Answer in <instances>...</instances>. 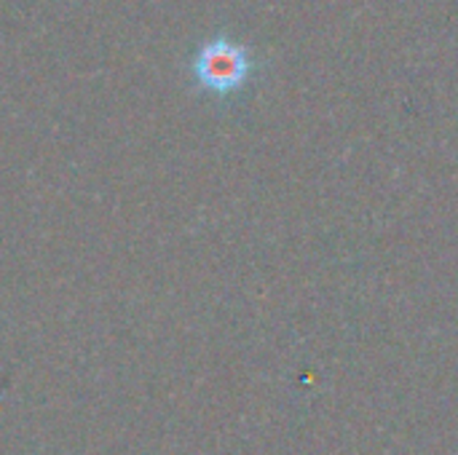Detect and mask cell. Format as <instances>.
I'll use <instances>...</instances> for the list:
<instances>
[{
    "label": "cell",
    "instance_id": "6da1fadb",
    "mask_svg": "<svg viewBox=\"0 0 458 455\" xmlns=\"http://www.w3.org/2000/svg\"><path fill=\"white\" fill-rule=\"evenodd\" d=\"M191 70L199 88L215 97H231L250 83L255 72V59L247 46L220 35L207 40L196 51Z\"/></svg>",
    "mask_w": 458,
    "mask_h": 455
}]
</instances>
